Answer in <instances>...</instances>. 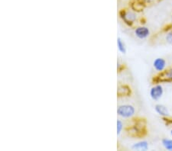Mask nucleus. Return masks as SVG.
Segmentation results:
<instances>
[{
	"instance_id": "f257e3e1",
	"label": "nucleus",
	"mask_w": 172,
	"mask_h": 151,
	"mask_svg": "<svg viewBox=\"0 0 172 151\" xmlns=\"http://www.w3.org/2000/svg\"><path fill=\"white\" fill-rule=\"evenodd\" d=\"M126 133L132 138H145L148 134L146 119L140 117L132 118V124L126 127Z\"/></svg>"
},
{
	"instance_id": "f03ea898",
	"label": "nucleus",
	"mask_w": 172,
	"mask_h": 151,
	"mask_svg": "<svg viewBox=\"0 0 172 151\" xmlns=\"http://www.w3.org/2000/svg\"><path fill=\"white\" fill-rule=\"evenodd\" d=\"M119 18L127 26L133 28L135 23L139 21L138 12L132 10V9H123L119 12Z\"/></svg>"
},
{
	"instance_id": "7ed1b4c3",
	"label": "nucleus",
	"mask_w": 172,
	"mask_h": 151,
	"mask_svg": "<svg viewBox=\"0 0 172 151\" xmlns=\"http://www.w3.org/2000/svg\"><path fill=\"white\" fill-rule=\"evenodd\" d=\"M172 82V65L167 67L164 71L158 73L151 79V83H171Z\"/></svg>"
},
{
	"instance_id": "20e7f679",
	"label": "nucleus",
	"mask_w": 172,
	"mask_h": 151,
	"mask_svg": "<svg viewBox=\"0 0 172 151\" xmlns=\"http://www.w3.org/2000/svg\"><path fill=\"white\" fill-rule=\"evenodd\" d=\"M117 115L124 119H130L135 115V108L132 105L125 104L119 105L117 108Z\"/></svg>"
},
{
	"instance_id": "39448f33",
	"label": "nucleus",
	"mask_w": 172,
	"mask_h": 151,
	"mask_svg": "<svg viewBox=\"0 0 172 151\" xmlns=\"http://www.w3.org/2000/svg\"><path fill=\"white\" fill-rule=\"evenodd\" d=\"M164 95V88L161 83L154 84L150 89L149 96L154 101H158Z\"/></svg>"
},
{
	"instance_id": "423d86ee",
	"label": "nucleus",
	"mask_w": 172,
	"mask_h": 151,
	"mask_svg": "<svg viewBox=\"0 0 172 151\" xmlns=\"http://www.w3.org/2000/svg\"><path fill=\"white\" fill-rule=\"evenodd\" d=\"M134 34L137 38L140 39V40H145L150 36L151 32L148 27L142 25L135 26L134 28Z\"/></svg>"
},
{
	"instance_id": "0eeeda50",
	"label": "nucleus",
	"mask_w": 172,
	"mask_h": 151,
	"mask_svg": "<svg viewBox=\"0 0 172 151\" xmlns=\"http://www.w3.org/2000/svg\"><path fill=\"white\" fill-rule=\"evenodd\" d=\"M132 93V89L129 85H126V84L119 85L117 88V96L119 98L129 97V96H131Z\"/></svg>"
},
{
	"instance_id": "6e6552de",
	"label": "nucleus",
	"mask_w": 172,
	"mask_h": 151,
	"mask_svg": "<svg viewBox=\"0 0 172 151\" xmlns=\"http://www.w3.org/2000/svg\"><path fill=\"white\" fill-rule=\"evenodd\" d=\"M153 68L157 73H161L167 68V62L162 57H157L153 61Z\"/></svg>"
},
{
	"instance_id": "1a4fd4ad",
	"label": "nucleus",
	"mask_w": 172,
	"mask_h": 151,
	"mask_svg": "<svg viewBox=\"0 0 172 151\" xmlns=\"http://www.w3.org/2000/svg\"><path fill=\"white\" fill-rule=\"evenodd\" d=\"M154 111L162 118H167V117L170 116L168 108L162 104H157L154 105Z\"/></svg>"
},
{
	"instance_id": "9d476101",
	"label": "nucleus",
	"mask_w": 172,
	"mask_h": 151,
	"mask_svg": "<svg viewBox=\"0 0 172 151\" xmlns=\"http://www.w3.org/2000/svg\"><path fill=\"white\" fill-rule=\"evenodd\" d=\"M131 148L133 150L146 151L149 149V144L147 141H140L132 144Z\"/></svg>"
},
{
	"instance_id": "9b49d317",
	"label": "nucleus",
	"mask_w": 172,
	"mask_h": 151,
	"mask_svg": "<svg viewBox=\"0 0 172 151\" xmlns=\"http://www.w3.org/2000/svg\"><path fill=\"white\" fill-rule=\"evenodd\" d=\"M130 8L134 10L135 12H136L139 13V12H142L143 11V9H145V6L139 1V0H133V1L131 2L130 4Z\"/></svg>"
},
{
	"instance_id": "f8f14e48",
	"label": "nucleus",
	"mask_w": 172,
	"mask_h": 151,
	"mask_svg": "<svg viewBox=\"0 0 172 151\" xmlns=\"http://www.w3.org/2000/svg\"><path fill=\"white\" fill-rule=\"evenodd\" d=\"M117 47H118L119 51L121 54H126V52H127L126 43L123 42V40H122L121 38H117Z\"/></svg>"
},
{
	"instance_id": "ddd939ff",
	"label": "nucleus",
	"mask_w": 172,
	"mask_h": 151,
	"mask_svg": "<svg viewBox=\"0 0 172 151\" xmlns=\"http://www.w3.org/2000/svg\"><path fill=\"white\" fill-rule=\"evenodd\" d=\"M162 144L165 150L172 151V139L168 138H163L162 140Z\"/></svg>"
},
{
	"instance_id": "4468645a",
	"label": "nucleus",
	"mask_w": 172,
	"mask_h": 151,
	"mask_svg": "<svg viewBox=\"0 0 172 151\" xmlns=\"http://www.w3.org/2000/svg\"><path fill=\"white\" fill-rule=\"evenodd\" d=\"M142 5H143L145 7H147V6H153V5H155L157 3H158L159 2H161L162 0H139Z\"/></svg>"
},
{
	"instance_id": "2eb2a0df",
	"label": "nucleus",
	"mask_w": 172,
	"mask_h": 151,
	"mask_svg": "<svg viewBox=\"0 0 172 151\" xmlns=\"http://www.w3.org/2000/svg\"><path fill=\"white\" fill-rule=\"evenodd\" d=\"M123 128H124V125H123V122L122 120L118 119L116 121V133L117 136H119L121 133L123 132Z\"/></svg>"
},
{
	"instance_id": "dca6fc26",
	"label": "nucleus",
	"mask_w": 172,
	"mask_h": 151,
	"mask_svg": "<svg viewBox=\"0 0 172 151\" xmlns=\"http://www.w3.org/2000/svg\"><path fill=\"white\" fill-rule=\"evenodd\" d=\"M165 40L168 44L172 45V29L169 30L168 32H166V35H165Z\"/></svg>"
},
{
	"instance_id": "f3484780",
	"label": "nucleus",
	"mask_w": 172,
	"mask_h": 151,
	"mask_svg": "<svg viewBox=\"0 0 172 151\" xmlns=\"http://www.w3.org/2000/svg\"><path fill=\"white\" fill-rule=\"evenodd\" d=\"M162 120H163V121L167 126L172 125V117L169 116L167 117V118H162Z\"/></svg>"
},
{
	"instance_id": "a211bd4d",
	"label": "nucleus",
	"mask_w": 172,
	"mask_h": 151,
	"mask_svg": "<svg viewBox=\"0 0 172 151\" xmlns=\"http://www.w3.org/2000/svg\"><path fill=\"white\" fill-rule=\"evenodd\" d=\"M123 69H125V64H123L118 60V62H117V70H118V71L121 72Z\"/></svg>"
},
{
	"instance_id": "6ab92c4d",
	"label": "nucleus",
	"mask_w": 172,
	"mask_h": 151,
	"mask_svg": "<svg viewBox=\"0 0 172 151\" xmlns=\"http://www.w3.org/2000/svg\"><path fill=\"white\" fill-rule=\"evenodd\" d=\"M170 134H171V135L172 136V129L171 130V132H170Z\"/></svg>"
}]
</instances>
